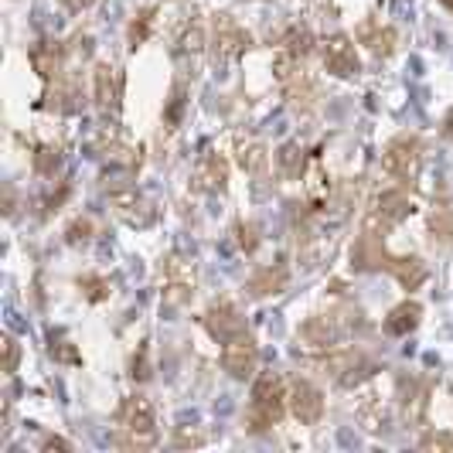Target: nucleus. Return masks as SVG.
Returning <instances> with one entry per match:
<instances>
[{
    "label": "nucleus",
    "mask_w": 453,
    "mask_h": 453,
    "mask_svg": "<svg viewBox=\"0 0 453 453\" xmlns=\"http://www.w3.org/2000/svg\"><path fill=\"white\" fill-rule=\"evenodd\" d=\"M202 324H204V331L219 341V344L228 338H235V334H242V331H250V324L239 314V307L228 303V300H215L202 314Z\"/></svg>",
    "instance_id": "18"
},
{
    "label": "nucleus",
    "mask_w": 453,
    "mask_h": 453,
    "mask_svg": "<svg viewBox=\"0 0 453 453\" xmlns=\"http://www.w3.org/2000/svg\"><path fill=\"white\" fill-rule=\"evenodd\" d=\"M82 106H86L82 86H79V79H75V75H68V72L62 75V79L48 82L45 96H42V103H38V110H48V113H62V116L82 113Z\"/></svg>",
    "instance_id": "17"
},
{
    "label": "nucleus",
    "mask_w": 453,
    "mask_h": 453,
    "mask_svg": "<svg viewBox=\"0 0 453 453\" xmlns=\"http://www.w3.org/2000/svg\"><path fill=\"white\" fill-rule=\"evenodd\" d=\"M89 154L96 160H103L110 171H127L134 174L140 171V150L134 143H127V136L119 134V123H99L96 136L89 140Z\"/></svg>",
    "instance_id": "9"
},
{
    "label": "nucleus",
    "mask_w": 453,
    "mask_h": 453,
    "mask_svg": "<svg viewBox=\"0 0 453 453\" xmlns=\"http://www.w3.org/2000/svg\"><path fill=\"white\" fill-rule=\"evenodd\" d=\"M184 96H188V86H184V79H178L174 89H171V99H167V110H164V127H160V134H178L181 116H184Z\"/></svg>",
    "instance_id": "30"
},
{
    "label": "nucleus",
    "mask_w": 453,
    "mask_h": 453,
    "mask_svg": "<svg viewBox=\"0 0 453 453\" xmlns=\"http://www.w3.org/2000/svg\"><path fill=\"white\" fill-rule=\"evenodd\" d=\"M48 355L62 365H82V355L75 351V344L68 341L65 331H48Z\"/></svg>",
    "instance_id": "31"
},
{
    "label": "nucleus",
    "mask_w": 453,
    "mask_h": 453,
    "mask_svg": "<svg viewBox=\"0 0 453 453\" xmlns=\"http://www.w3.org/2000/svg\"><path fill=\"white\" fill-rule=\"evenodd\" d=\"M290 276H294V273H290V266H287V259H276V263H270V266H259V270L246 280V296L263 300V296L283 294V290L290 287Z\"/></svg>",
    "instance_id": "20"
},
{
    "label": "nucleus",
    "mask_w": 453,
    "mask_h": 453,
    "mask_svg": "<svg viewBox=\"0 0 453 453\" xmlns=\"http://www.w3.org/2000/svg\"><path fill=\"white\" fill-rule=\"evenodd\" d=\"M355 331H365V318L355 307H341V311H327V314H314L300 324L296 341H303L314 351H327L338 348L348 338H355Z\"/></svg>",
    "instance_id": "4"
},
{
    "label": "nucleus",
    "mask_w": 453,
    "mask_h": 453,
    "mask_svg": "<svg viewBox=\"0 0 453 453\" xmlns=\"http://www.w3.org/2000/svg\"><path fill=\"white\" fill-rule=\"evenodd\" d=\"M89 55L92 51V38L89 35H75L72 42H58V38H42V42H35L31 51H27V62L35 65V72L48 82H55V79H62L68 72V58L72 55Z\"/></svg>",
    "instance_id": "6"
},
{
    "label": "nucleus",
    "mask_w": 453,
    "mask_h": 453,
    "mask_svg": "<svg viewBox=\"0 0 453 453\" xmlns=\"http://www.w3.org/2000/svg\"><path fill=\"white\" fill-rule=\"evenodd\" d=\"M110 208L113 215L130 228H150L157 222V204L150 195H143L136 184H113L110 191Z\"/></svg>",
    "instance_id": "11"
},
{
    "label": "nucleus",
    "mask_w": 453,
    "mask_h": 453,
    "mask_svg": "<svg viewBox=\"0 0 453 453\" xmlns=\"http://www.w3.org/2000/svg\"><path fill=\"white\" fill-rule=\"evenodd\" d=\"M62 160H65V154H62L58 143H38L35 154H31V167H35L38 178H55V171L62 167Z\"/></svg>",
    "instance_id": "28"
},
{
    "label": "nucleus",
    "mask_w": 453,
    "mask_h": 453,
    "mask_svg": "<svg viewBox=\"0 0 453 453\" xmlns=\"http://www.w3.org/2000/svg\"><path fill=\"white\" fill-rule=\"evenodd\" d=\"M204 440H208V436L198 430H191V426H174V440H171V443H174L178 450H184V447H204Z\"/></svg>",
    "instance_id": "37"
},
{
    "label": "nucleus",
    "mask_w": 453,
    "mask_h": 453,
    "mask_svg": "<svg viewBox=\"0 0 453 453\" xmlns=\"http://www.w3.org/2000/svg\"><path fill=\"white\" fill-rule=\"evenodd\" d=\"M62 4H65V7L72 11V14H79V11H86V7H92L96 0H62Z\"/></svg>",
    "instance_id": "41"
},
{
    "label": "nucleus",
    "mask_w": 453,
    "mask_h": 453,
    "mask_svg": "<svg viewBox=\"0 0 453 453\" xmlns=\"http://www.w3.org/2000/svg\"><path fill=\"white\" fill-rule=\"evenodd\" d=\"M235 160L239 167L252 174V178H263L270 171V147L259 140V136H235Z\"/></svg>",
    "instance_id": "23"
},
{
    "label": "nucleus",
    "mask_w": 453,
    "mask_h": 453,
    "mask_svg": "<svg viewBox=\"0 0 453 453\" xmlns=\"http://www.w3.org/2000/svg\"><path fill=\"white\" fill-rule=\"evenodd\" d=\"M430 232H433V242L453 246V208H436V211H433Z\"/></svg>",
    "instance_id": "32"
},
{
    "label": "nucleus",
    "mask_w": 453,
    "mask_h": 453,
    "mask_svg": "<svg viewBox=\"0 0 453 453\" xmlns=\"http://www.w3.org/2000/svg\"><path fill=\"white\" fill-rule=\"evenodd\" d=\"M280 51H290L296 58H307L311 51H314V35H311V27L307 24H290L287 31H283V38H280Z\"/></svg>",
    "instance_id": "27"
},
{
    "label": "nucleus",
    "mask_w": 453,
    "mask_h": 453,
    "mask_svg": "<svg viewBox=\"0 0 453 453\" xmlns=\"http://www.w3.org/2000/svg\"><path fill=\"white\" fill-rule=\"evenodd\" d=\"M204 45H208V35H204V21L202 14H188L181 24H178V31H174V55L178 58H195V55H202Z\"/></svg>",
    "instance_id": "24"
},
{
    "label": "nucleus",
    "mask_w": 453,
    "mask_h": 453,
    "mask_svg": "<svg viewBox=\"0 0 453 453\" xmlns=\"http://www.w3.org/2000/svg\"><path fill=\"white\" fill-rule=\"evenodd\" d=\"M395 392H399V406H403V416L412 426H423L426 419V409H430V392H433V379L430 375H399L395 379Z\"/></svg>",
    "instance_id": "15"
},
{
    "label": "nucleus",
    "mask_w": 453,
    "mask_h": 453,
    "mask_svg": "<svg viewBox=\"0 0 453 453\" xmlns=\"http://www.w3.org/2000/svg\"><path fill=\"white\" fill-rule=\"evenodd\" d=\"M208 45H211V62H215V68H222L239 62L250 51L252 35L232 14H215V21H211V42Z\"/></svg>",
    "instance_id": "10"
},
{
    "label": "nucleus",
    "mask_w": 453,
    "mask_h": 453,
    "mask_svg": "<svg viewBox=\"0 0 453 453\" xmlns=\"http://www.w3.org/2000/svg\"><path fill=\"white\" fill-rule=\"evenodd\" d=\"M92 232H96L92 219H75V222L68 226V232H65V242H68V246H86V242L92 239Z\"/></svg>",
    "instance_id": "36"
},
{
    "label": "nucleus",
    "mask_w": 453,
    "mask_h": 453,
    "mask_svg": "<svg viewBox=\"0 0 453 453\" xmlns=\"http://www.w3.org/2000/svg\"><path fill=\"white\" fill-rule=\"evenodd\" d=\"M320 62L324 68L331 72V75H338V79H358L362 75V58H358V48L355 42L348 38V35H327L324 42H320Z\"/></svg>",
    "instance_id": "13"
},
{
    "label": "nucleus",
    "mask_w": 453,
    "mask_h": 453,
    "mask_svg": "<svg viewBox=\"0 0 453 453\" xmlns=\"http://www.w3.org/2000/svg\"><path fill=\"white\" fill-rule=\"evenodd\" d=\"M382 171L395 184L412 188L419 171H423V136L419 134H399L392 136L382 150Z\"/></svg>",
    "instance_id": "8"
},
{
    "label": "nucleus",
    "mask_w": 453,
    "mask_h": 453,
    "mask_svg": "<svg viewBox=\"0 0 453 453\" xmlns=\"http://www.w3.org/2000/svg\"><path fill=\"white\" fill-rule=\"evenodd\" d=\"M419 320H423V303L419 300H403L399 307H392L386 314L382 331H386L388 338H406V334H412L419 327Z\"/></svg>",
    "instance_id": "25"
},
{
    "label": "nucleus",
    "mask_w": 453,
    "mask_h": 453,
    "mask_svg": "<svg viewBox=\"0 0 453 453\" xmlns=\"http://www.w3.org/2000/svg\"><path fill=\"white\" fill-rule=\"evenodd\" d=\"M235 242L246 256H252L263 246V226L259 222H235Z\"/></svg>",
    "instance_id": "33"
},
{
    "label": "nucleus",
    "mask_w": 453,
    "mask_h": 453,
    "mask_svg": "<svg viewBox=\"0 0 453 453\" xmlns=\"http://www.w3.org/2000/svg\"><path fill=\"white\" fill-rule=\"evenodd\" d=\"M113 443L119 450H154L160 443L157 412L147 395H127L113 412Z\"/></svg>",
    "instance_id": "2"
},
{
    "label": "nucleus",
    "mask_w": 453,
    "mask_h": 453,
    "mask_svg": "<svg viewBox=\"0 0 453 453\" xmlns=\"http://www.w3.org/2000/svg\"><path fill=\"white\" fill-rule=\"evenodd\" d=\"M160 276H164V307L167 311H178L184 303H191L195 296V270L181 263L178 256H167L164 266H160Z\"/></svg>",
    "instance_id": "16"
},
{
    "label": "nucleus",
    "mask_w": 453,
    "mask_h": 453,
    "mask_svg": "<svg viewBox=\"0 0 453 453\" xmlns=\"http://www.w3.org/2000/svg\"><path fill=\"white\" fill-rule=\"evenodd\" d=\"M123 72L110 62H99L92 68V99H96V110L110 119H119L123 110Z\"/></svg>",
    "instance_id": "14"
},
{
    "label": "nucleus",
    "mask_w": 453,
    "mask_h": 453,
    "mask_svg": "<svg viewBox=\"0 0 453 453\" xmlns=\"http://www.w3.org/2000/svg\"><path fill=\"white\" fill-rule=\"evenodd\" d=\"M219 362H222V368H226L232 379H239V382L252 379L256 368H259V344L252 338V331H242V334H235V338L222 341Z\"/></svg>",
    "instance_id": "12"
},
{
    "label": "nucleus",
    "mask_w": 453,
    "mask_h": 453,
    "mask_svg": "<svg viewBox=\"0 0 453 453\" xmlns=\"http://www.w3.org/2000/svg\"><path fill=\"white\" fill-rule=\"evenodd\" d=\"M412 198L403 184L395 188H386L382 195H375V202L365 208V219H362V232H372V235H382L386 239L392 228H399L412 215Z\"/></svg>",
    "instance_id": "7"
},
{
    "label": "nucleus",
    "mask_w": 453,
    "mask_h": 453,
    "mask_svg": "<svg viewBox=\"0 0 453 453\" xmlns=\"http://www.w3.org/2000/svg\"><path fill=\"white\" fill-rule=\"evenodd\" d=\"M195 191H202V195H226L228 188V164L222 154H215V150H208L202 154L198 160V167H195V181H191Z\"/></svg>",
    "instance_id": "21"
},
{
    "label": "nucleus",
    "mask_w": 453,
    "mask_h": 453,
    "mask_svg": "<svg viewBox=\"0 0 453 453\" xmlns=\"http://www.w3.org/2000/svg\"><path fill=\"white\" fill-rule=\"evenodd\" d=\"M358 38H362V45L375 55V58H388L392 51H395V45H399V31L392 27V24H386L382 18H365L362 27H358Z\"/></svg>",
    "instance_id": "22"
},
{
    "label": "nucleus",
    "mask_w": 453,
    "mask_h": 453,
    "mask_svg": "<svg viewBox=\"0 0 453 453\" xmlns=\"http://www.w3.org/2000/svg\"><path fill=\"white\" fill-rule=\"evenodd\" d=\"M307 362L318 365L320 372L331 375L341 388H358L372 375L382 372V362H375L372 355H365L362 348H355V344H338V348L318 351V358H307Z\"/></svg>",
    "instance_id": "3"
},
{
    "label": "nucleus",
    "mask_w": 453,
    "mask_h": 453,
    "mask_svg": "<svg viewBox=\"0 0 453 453\" xmlns=\"http://www.w3.org/2000/svg\"><path fill=\"white\" fill-rule=\"evenodd\" d=\"M303 167H307V150L300 140H287L280 150H276V171L283 181H300L303 178Z\"/></svg>",
    "instance_id": "26"
},
{
    "label": "nucleus",
    "mask_w": 453,
    "mask_h": 453,
    "mask_svg": "<svg viewBox=\"0 0 453 453\" xmlns=\"http://www.w3.org/2000/svg\"><path fill=\"white\" fill-rule=\"evenodd\" d=\"M440 4H443V7H447V11L453 14V0H440Z\"/></svg>",
    "instance_id": "43"
},
{
    "label": "nucleus",
    "mask_w": 453,
    "mask_h": 453,
    "mask_svg": "<svg viewBox=\"0 0 453 453\" xmlns=\"http://www.w3.org/2000/svg\"><path fill=\"white\" fill-rule=\"evenodd\" d=\"M351 270L358 273H388L399 280L403 290H419L426 280H430V270L423 259L416 256H395V252L386 250V239L382 235H372V232H362L351 246Z\"/></svg>",
    "instance_id": "1"
},
{
    "label": "nucleus",
    "mask_w": 453,
    "mask_h": 453,
    "mask_svg": "<svg viewBox=\"0 0 453 453\" xmlns=\"http://www.w3.org/2000/svg\"><path fill=\"white\" fill-rule=\"evenodd\" d=\"M147 355H150V341H140L134 362H130V379H134V382H147V379H150V362H147Z\"/></svg>",
    "instance_id": "35"
},
{
    "label": "nucleus",
    "mask_w": 453,
    "mask_h": 453,
    "mask_svg": "<svg viewBox=\"0 0 453 453\" xmlns=\"http://www.w3.org/2000/svg\"><path fill=\"white\" fill-rule=\"evenodd\" d=\"M290 406V392L283 386V379L276 372H259L252 382L250 409H246V430L250 433H266L273 430L283 412Z\"/></svg>",
    "instance_id": "5"
},
{
    "label": "nucleus",
    "mask_w": 453,
    "mask_h": 453,
    "mask_svg": "<svg viewBox=\"0 0 453 453\" xmlns=\"http://www.w3.org/2000/svg\"><path fill=\"white\" fill-rule=\"evenodd\" d=\"M4 351H7V362H4V372H7V375H14V372H18V362H21V344H18V338L4 334Z\"/></svg>",
    "instance_id": "39"
},
{
    "label": "nucleus",
    "mask_w": 453,
    "mask_h": 453,
    "mask_svg": "<svg viewBox=\"0 0 453 453\" xmlns=\"http://www.w3.org/2000/svg\"><path fill=\"white\" fill-rule=\"evenodd\" d=\"M290 412H294L296 423L318 426L324 419V392L311 379H294L290 382Z\"/></svg>",
    "instance_id": "19"
},
{
    "label": "nucleus",
    "mask_w": 453,
    "mask_h": 453,
    "mask_svg": "<svg viewBox=\"0 0 453 453\" xmlns=\"http://www.w3.org/2000/svg\"><path fill=\"white\" fill-rule=\"evenodd\" d=\"M443 134H447L453 140V110L447 113V119H443Z\"/></svg>",
    "instance_id": "42"
},
{
    "label": "nucleus",
    "mask_w": 453,
    "mask_h": 453,
    "mask_svg": "<svg viewBox=\"0 0 453 453\" xmlns=\"http://www.w3.org/2000/svg\"><path fill=\"white\" fill-rule=\"evenodd\" d=\"M79 290H82V296H86L89 303H103L106 296L113 294V290H110V280H106V276H96V273L79 276Z\"/></svg>",
    "instance_id": "34"
},
{
    "label": "nucleus",
    "mask_w": 453,
    "mask_h": 453,
    "mask_svg": "<svg viewBox=\"0 0 453 453\" xmlns=\"http://www.w3.org/2000/svg\"><path fill=\"white\" fill-rule=\"evenodd\" d=\"M154 24H157V7H143V11H136L130 27H127V45H130V51H136L140 45H147Z\"/></svg>",
    "instance_id": "29"
},
{
    "label": "nucleus",
    "mask_w": 453,
    "mask_h": 453,
    "mask_svg": "<svg viewBox=\"0 0 453 453\" xmlns=\"http://www.w3.org/2000/svg\"><path fill=\"white\" fill-rule=\"evenodd\" d=\"M419 450H453V436L443 430H433L419 436Z\"/></svg>",
    "instance_id": "38"
},
{
    "label": "nucleus",
    "mask_w": 453,
    "mask_h": 453,
    "mask_svg": "<svg viewBox=\"0 0 453 453\" xmlns=\"http://www.w3.org/2000/svg\"><path fill=\"white\" fill-rule=\"evenodd\" d=\"M38 450H42V453H48V450H72V443H68L65 436H45Z\"/></svg>",
    "instance_id": "40"
}]
</instances>
